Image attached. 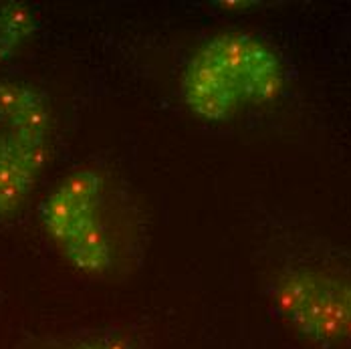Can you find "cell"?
Returning <instances> with one entry per match:
<instances>
[{
    "instance_id": "6da1fadb",
    "label": "cell",
    "mask_w": 351,
    "mask_h": 349,
    "mask_svg": "<svg viewBox=\"0 0 351 349\" xmlns=\"http://www.w3.org/2000/svg\"><path fill=\"white\" fill-rule=\"evenodd\" d=\"M40 224L57 252L85 277L121 275L140 252V212L99 168H79L57 182L40 206Z\"/></svg>"
},
{
    "instance_id": "7a4b0ae2",
    "label": "cell",
    "mask_w": 351,
    "mask_h": 349,
    "mask_svg": "<svg viewBox=\"0 0 351 349\" xmlns=\"http://www.w3.org/2000/svg\"><path fill=\"white\" fill-rule=\"evenodd\" d=\"M281 55L250 33H220L202 43L180 77V97L202 121H230L245 109L267 105L281 95Z\"/></svg>"
},
{
    "instance_id": "3957f363",
    "label": "cell",
    "mask_w": 351,
    "mask_h": 349,
    "mask_svg": "<svg viewBox=\"0 0 351 349\" xmlns=\"http://www.w3.org/2000/svg\"><path fill=\"white\" fill-rule=\"evenodd\" d=\"M53 141L47 95L27 81L0 83V220L27 206L45 174Z\"/></svg>"
},
{
    "instance_id": "277c9868",
    "label": "cell",
    "mask_w": 351,
    "mask_h": 349,
    "mask_svg": "<svg viewBox=\"0 0 351 349\" xmlns=\"http://www.w3.org/2000/svg\"><path fill=\"white\" fill-rule=\"evenodd\" d=\"M277 317L305 344L351 348V273L329 267H293L271 282Z\"/></svg>"
},
{
    "instance_id": "5b68a950",
    "label": "cell",
    "mask_w": 351,
    "mask_h": 349,
    "mask_svg": "<svg viewBox=\"0 0 351 349\" xmlns=\"http://www.w3.org/2000/svg\"><path fill=\"white\" fill-rule=\"evenodd\" d=\"M35 31L33 12L23 4L0 6V61L8 59Z\"/></svg>"
},
{
    "instance_id": "8992f818",
    "label": "cell",
    "mask_w": 351,
    "mask_h": 349,
    "mask_svg": "<svg viewBox=\"0 0 351 349\" xmlns=\"http://www.w3.org/2000/svg\"><path fill=\"white\" fill-rule=\"evenodd\" d=\"M67 349H140V346L125 333L119 331H99L77 339Z\"/></svg>"
}]
</instances>
